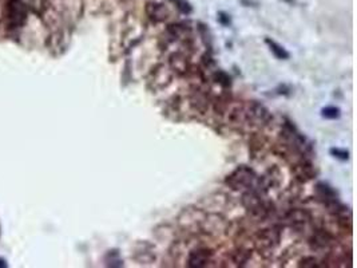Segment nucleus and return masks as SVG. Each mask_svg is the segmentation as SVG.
Instances as JSON below:
<instances>
[{"label":"nucleus","instance_id":"nucleus-9","mask_svg":"<svg viewBox=\"0 0 357 268\" xmlns=\"http://www.w3.org/2000/svg\"><path fill=\"white\" fill-rule=\"evenodd\" d=\"M174 3H175V6H177V8L180 10L182 14H185V15H189V14H192L193 11V7L190 6V3H189L188 0H173Z\"/></svg>","mask_w":357,"mask_h":268},{"label":"nucleus","instance_id":"nucleus-1","mask_svg":"<svg viewBox=\"0 0 357 268\" xmlns=\"http://www.w3.org/2000/svg\"><path fill=\"white\" fill-rule=\"evenodd\" d=\"M256 177L257 176H256L253 169H250V168L245 167V165H241L233 173L227 176L226 184L231 189H234V191L249 189V188L253 187Z\"/></svg>","mask_w":357,"mask_h":268},{"label":"nucleus","instance_id":"nucleus-7","mask_svg":"<svg viewBox=\"0 0 357 268\" xmlns=\"http://www.w3.org/2000/svg\"><path fill=\"white\" fill-rule=\"evenodd\" d=\"M265 43L268 44L270 51H272V54L274 55L277 59H282V61H285V59L290 58V54H289L288 51L285 50L284 47L281 46V44H278L277 42L272 40L270 38H266Z\"/></svg>","mask_w":357,"mask_h":268},{"label":"nucleus","instance_id":"nucleus-10","mask_svg":"<svg viewBox=\"0 0 357 268\" xmlns=\"http://www.w3.org/2000/svg\"><path fill=\"white\" fill-rule=\"evenodd\" d=\"M330 154L336 157V158L341 159V161H346L349 158V152L345 150V149H340V148H332L330 149Z\"/></svg>","mask_w":357,"mask_h":268},{"label":"nucleus","instance_id":"nucleus-11","mask_svg":"<svg viewBox=\"0 0 357 268\" xmlns=\"http://www.w3.org/2000/svg\"><path fill=\"white\" fill-rule=\"evenodd\" d=\"M214 79L217 83L225 86V87L230 85V77H229L226 73H223V71H218V73H215Z\"/></svg>","mask_w":357,"mask_h":268},{"label":"nucleus","instance_id":"nucleus-3","mask_svg":"<svg viewBox=\"0 0 357 268\" xmlns=\"http://www.w3.org/2000/svg\"><path fill=\"white\" fill-rule=\"evenodd\" d=\"M248 117L253 121L254 124L257 125H266L272 118V114L269 113V110L265 106L260 105L257 102H253L249 106V112H248Z\"/></svg>","mask_w":357,"mask_h":268},{"label":"nucleus","instance_id":"nucleus-8","mask_svg":"<svg viewBox=\"0 0 357 268\" xmlns=\"http://www.w3.org/2000/svg\"><path fill=\"white\" fill-rule=\"evenodd\" d=\"M321 116L327 120H337L341 116V110L337 106H327L321 110Z\"/></svg>","mask_w":357,"mask_h":268},{"label":"nucleus","instance_id":"nucleus-13","mask_svg":"<svg viewBox=\"0 0 357 268\" xmlns=\"http://www.w3.org/2000/svg\"><path fill=\"white\" fill-rule=\"evenodd\" d=\"M218 20L221 22V24H223V26H229V24H230V16L227 15V14H225V12H219Z\"/></svg>","mask_w":357,"mask_h":268},{"label":"nucleus","instance_id":"nucleus-2","mask_svg":"<svg viewBox=\"0 0 357 268\" xmlns=\"http://www.w3.org/2000/svg\"><path fill=\"white\" fill-rule=\"evenodd\" d=\"M6 16H7L8 24L12 26L14 28L22 27L28 16L27 6L22 2V0H11L7 4V10H6Z\"/></svg>","mask_w":357,"mask_h":268},{"label":"nucleus","instance_id":"nucleus-5","mask_svg":"<svg viewBox=\"0 0 357 268\" xmlns=\"http://www.w3.org/2000/svg\"><path fill=\"white\" fill-rule=\"evenodd\" d=\"M211 252L208 251V249H197V251H193L189 256V267L193 268H200V267H205L208 264V261L210 260Z\"/></svg>","mask_w":357,"mask_h":268},{"label":"nucleus","instance_id":"nucleus-12","mask_svg":"<svg viewBox=\"0 0 357 268\" xmlns=\"http://www.w3.org/2000/svg\"><path fill=\"white\" fill-rule=\"evenodd\" d=\"M47 0H32V8L36 14H42L44 12L47 7Z\"/></svg>","mask_w":357,"mask_h":268},{"label":"nucleus","instance_id":"nucleus-4","mask_svg":"<svg viewBox=\"0 0 357 268\" xmlns=\"http://www.w3.org/2000/svg\"><path fill=\"white\" fill-rule=\"evenodd\" d=\"M146 12L149 18L155 23H159V22H163V20L167 19L169 16V11L167 8L161 3H155V2H149L146 4Z\"/></svg>","mask_w":357,"mask_h":268},{"label":"nucleus","instance_id":"nucleus-6","mask_svg":"<svg viewBox=\"0 0 357 268\" xmlns=\"http://www.w3.org/2000/svg\"><path fill=\"white\" fill-rule=\"evenodd\" d=\"M316 192L319 194L320 198H323L328 204H337V197H336V192L332 187H329L328 184L325 183H319L316 185Z\"/></svg>","mask_w":357,"mask_h":268}]
</instances>
